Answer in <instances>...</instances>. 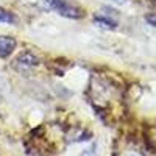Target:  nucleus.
<instances>
[{"mask_svg":"<svg viewBox=\"0 0 156 156\" xmlns=\"http://www.w3.org/2000/svg\"><path fill=\"white\" fill-rule=\"evenodd\" d=\"M53 11H56L59 16L69 17V19H81L83 17L81 9L67 3L66 0H55V9Z\"/></svg>","mask_w":156,"mask_h":156,"instance_id":"nucleus-1","label":"nucleus"},{"mask_svg":"<svg viewBox=\"0 0 156 156\" xmlns=\"http://www.w3.org/2000/svg\"><path fill=\"white\" fill-rule=\"evenodd\" d=\"M17 42L11 36H0V59H5L9 55H12Z\"/></svg>","mask_w":156,"mask_h":156,"instance_id":"nucleus-2","label":"nucleus"},{"mask_svg":"<svg viewBox=\"0 0 156 156\" xmlns=\"http://www.w3.org/2000/svg\"><path fill=\"white\" fill-rule=\"evenodd\" d=\"M22 3L33 6L39 11H53L55 9V0H20Z\"/></svg>","mask_w":156,"mask_h":156,"instance_id":"nucleus-3","label":"nucleus"},{"mask_svg":"<svg viewBox=\"0 0 156 156\" xmlns=\"http://www.w3.org/2000/svg\"><path fill=\"white\" fill-rule=\"evenodd\" d=\"M16 64L17 66H22V67H34L39 64V59L31 53V51H22L16 59Z\"/></svg>","mask_w":156,"mask_h":156,"instance_id":"nucleus-4","label":"nucleus"},{"mask_svg":"<svg viewBox=\"0 0 156 156\" xmlns=\"http://www.w3.org/2000/svg\"><path fill=\"white\" fill-rule=\"evenodd\" d=\"M94 22L98 25V27H103V28H108V30H114L117 27V22L111 17H106V16H95L94 17Z\"/></svg>","mask_w":156,"mask_h":156,"instance_id":"nucleus-5","label":"nucleus"},{"mask_svg":"<svg viewBox=\"0 0 156 156\" xmlns=\"http://www.w3.org/2000/svg\"><path fill=\"white\" fill-rule=\"evenodd\" d=\"M0 22H2V23H11V25H14V23L19 22V19H17V16L14 14V12H11V11H8V9L0 6Z\"/></svg>","mask_w":156,"mask_h":156,"instance_id":"nucleus-6","label":"nucleus"},{"mask_svg":"<svg viewBox=\"0 0 156 156\" xmlns=\"http://www.w3.org/2000/svg\"><path fill=\"white\" fill-rule=\"evenodd\" d=\"M147 22L151 23L153 27H156V14H148L147 16Z\"/></svg>","mask_w":156,"mask_h":156,"instance_id":"nucleus-7","label":"nucleus"},{"mask_svg":"<svg viewBox=\"0 0 156 156\" xmlns=\"http://www.w3.org/2000/svg\"><path fill=\"white\" fill-rule=\"evenodd\" d=\"M114 2H119V3H123V2H126V0H114Z\"/></svg>","mask_w":156,"mask_h":156,"instance_id":"nucleus-8","label":"nucleus"}]
</instances>
